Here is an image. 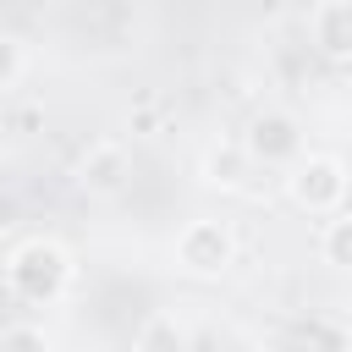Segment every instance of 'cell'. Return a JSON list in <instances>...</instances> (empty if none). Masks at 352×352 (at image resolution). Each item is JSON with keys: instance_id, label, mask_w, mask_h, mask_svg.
Listing matches in <instances>:
<instances>
[{"instance_id": "2", "label": "cell", "mask_w": 352, "mask_h": 352, "mask_svg": "<svg viewBox=\"0 0 352 352\" xmlns=\"http://www.w3.org/2000/svg\"><path fill=\"white\" fill-rule=\"evenodd\" d=\"M286 192L308 214H336L346 198V165L336 154H302L286 165Z\"/></svg>"}, {"instance_id": "4", "label": "cell", "mask_w": 352, "mask_h": 352, "mask_svg": "<svg viewBox=\"0 0 352 352\" xmlns=\"http://www.w3.org/2000/svg\"><path fill=\"white\" fill-rule=\"evenodd\" d=\"M242 148L253 154V165H292V160H302L308 154V138H302V126H297V116H286V110H258L253 121H248V132H242Z\"/></svg>"}, {"instance_id": "10", "label": "cell", "mask_w": 352, "mask_h": 352, "mask_svg": "<svg viewBox=\"0 0 352 352\" xmlns=\"http://www.w3.org/2000/svg\"><path fill=\"white\" fill-rule=\"evenodd\" d=\"M0 352H50V336L38 324H6L0 330Z\"/></svg>"}, {"instance_id": "5", "label": "cell", "mask_w": 352, "mask_h": 352, "mask_svg": "<svg viewBox=\"0 0 352 352\" xmlns=\"http://www.w3.org/2000/svg\"><path fill=\"white\" fill-rule=\"evenodd\" d=\"M314 44L330 60H352V0H319L314 6Z\"/></svg>"}, {"instance_id": "11", "label": "cell", "mask_w": 352, "mask_h": 352, "mask_svg": "<svg viewBox=\"0 0 352 352\" xmlns=\"http://www.w3.org/2000/svg\"><path fill=\"white\" fill-rule=\"evenodd\" d=\"M22 77V44L11 33H0V88H11Z\"/></svg>"}, {"instance_id": "1", "label": "cell", "mask_w": 352, "mask_h": 352, "mask_svg": "<svg viewBox=\"0 0 352 352\" xmlns=\"http://www.w3.org/2000/svg\"><path fill=\"white\" fill-rule=\"evenodd\" d=\"M66 280H72V258H66V248L50 242V236H33V242H22V248L6 258V286H11L22 302H55V297L66 292Z\"/></svg>"}, {"instance_id": "6", "label": "cell", "mask_w": 352, "mask_h": 352, "mask_svg": "<svg viewBox=\"0 0 352 352\" xmlns=\"http://www.w3.org/2000/svg\"><path fill=\"white\" fill-rule=\"evenodd\" d=\"M77 182H82L88 192H116V187L126 182V148H121V143H94V148L82 154V165H77Z\"/></svg>"}, {"instance_id": "8", "label": "cell", "mask_w": 352, "mask_h": 352, "mask_svg": "<svg viewBox=\"0 0 352 352\" xmlns=\"http://www.w3.org/2000/svg\"><path fill=\"white\" fill-rule=\"evenodd\" d=\"M138 352H187V324L176 314H148L138 330Z\"/></svg>"}, {"instance_id": "9", "label": "cell", "mask_w": 352, "mask_h": 352, "mask_svg": "<svg viewBox=\"0 0 352 352\" xmlns=\"http://www.w3.org/2000/svg\"><path fill=\"white\" fill-rule=\"evenodd\" d=\"M319 253H324V264H336V270H352V209H336V220H324Z\"/></svg>"}, {"instance_id": "3", "label": "cell", "mask_w": 352, "mask_h": 352, "mask_svg": "<svg viewBox=\"0 0 352 352\" xmlns=\"http://www.w3.org/2000/svg\"><path fill=\"white\" fill-rule=\"evenodd\" d=\"M231 258H236V236H231L226 220H187V226H182V236H176V264H182L187 275L214 280V275L231 270Z\"/></svg>"}, {"instance_id": "7", "label": "cell", "mask_w": 352, "mask_h": 352, "mask_svg": "<svg viewBox=\"0 0 352 352\" xmlns=\"http://www.w3.org/2000/svg\"><path fill=\"white\" fill-rule=\"evenodd\" d=\"M248 176H253V154H248L242 143H209V154H204V182H209V187L242 192Z\"/></svg>"}]
</instances>
